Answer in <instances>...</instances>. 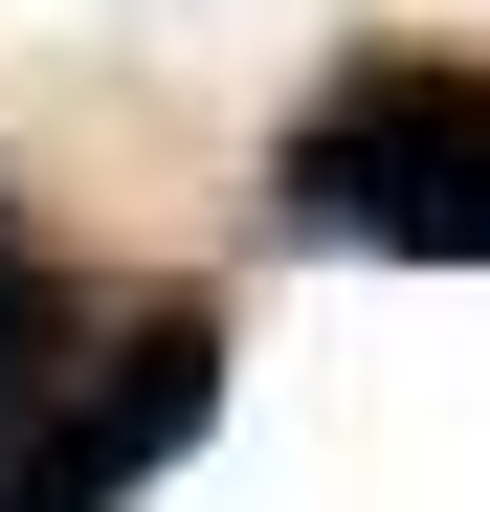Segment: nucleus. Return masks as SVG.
Segmentation results:
<instances>
[{
	"instance_id": "2",
	"label": "nucleus",
	"mask_w": 490,
	"mask_h": 512,
	"mask_svg": "<svg viewBox=\"0 0 490 512\" xmlns=\"http://www.w3.org/2000/svg\"><path fill=\"white\" fill-rule=\"evenodd\" d=\"M223 423V290H134L90 357L23 401V446H0V512H134Z\"/></svg>"
},
{
	"instance_id": "1",
	"label": "nucleus",
	"mask_w": 490,
	"mask_h": 512,
	"mask_svg": "<svg viewBox=\"0 0 490 512\" xmlns=\"http://www.w3.org/2000/svg\"><path fill=\"white\" fill-rule=\"evenodd\" d=\"M268 223L401 245V268H490V67H446V45L335 67V90L290 112V156H268Z\"/></svg>"
},
{
	"instance_id": "3",
	"label": "nucleus",
	"mask_w": 490,
	"mask_h": 512,
	"mask_svg": "<svg viewBox=\"0 0 490 512\" xmlns=\"http://www.w3.org/2000/svg\"><path fill=\"white\" fill-rule=\"evenodd\" d=\"M90 334H112V290L67 268V245H45L23 201H0V446H23V401H45L67 357H90Z\"/></svg>"
}]
</instances>
